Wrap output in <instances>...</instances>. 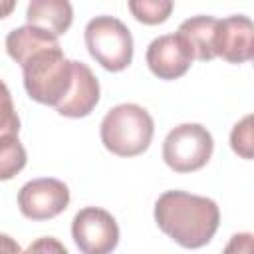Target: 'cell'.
I'll list each match as a JSON object with an SVG mask.
<instances>
[{
    "instance_id": "cell-14",
    "label": "cell",
    "mask_w": 254,
    "mask_h": 254,
    "mask_svg": "<svg viewBox=\"0 0 254 254\" xmlns=\"http://www.w3.org/2000/svg\"><path fill=\"white\" fill-rule=\"evenodd\" d=\"M26 149L18 135L0 137V181H10L26 167Z\"/></svg>"
},
{
    "instance_id": "cell-9",
    "label": "cell",
    "mask_w": 254,
    "mask_h": 254,
    "mask_svg": "<svg viewBox=\"0 0 254 254\" xmlns=\"http://www.w3.org/2000/svg\"><path fill=\"white\" fill-rule=\"evenodd\" d=\"M214 56L230 62L244 64L254 56V24L248 16H228L216 22Z\"/></svg>"
},
{
    "instance_id": "cell-8",
    "label": "cell",
    "mask_w": 254,
    "mask_h": 254,
    "mask_svg": "<svg viewBox=\"0 0 254 254\" xmlns=\"http://www.w3.org/2000/svg\"><path fill=\"white\" fill-rule=\"evenodd\" d=\"M194 56L189 44L179 34H165L155 38L145 54V62L159 79H179L192 64Z\"/></svg>"
},
{
    "instance_id": "cell-21",
    "label": "cell",
    "mask_w": 254,
    "mask_h": 254,
    "mask_svg": "<svg viewBox=\"0 0 254 254\" xmlns=\"http://www.w3.org/2000/svg\"><path fill=\"white\" fill-rule=\"evenodd\" d=\"M14 8H16V2L14 0H0V20L6 18Z\"/></svg>"
},
{
    "instance_id": "cell-11",
    "label": "cell",
    "mask_w": 254,
    "mask_h": 254,
    "mask_svg": "<svg viewBox=\"0 0 254 254\" xmlns=\"http://www.w3.org/2000/svg\"><path fill=\"white\" fill-rule=\"evenodd\" d=\"M26 20L52 36H62L73 22V8L67 0H32L26 10Z\"/></svg>"
},
{
    "instance_id": "cell-7",
    "label": "cell",
    "mask_w": 254,
    "mask_h": 254,
    "mask_svg": "<svg viewBox=\"0 0 254 254\" xmlns=\"http://www.w3.org/2000/svg\"><path fill=\"white\" fill-rule=\"evenodd\" d=\"M69 204V189L65 183L44 177L26 183L18 192L20 212L30 220H48L62 214Z\"/></svg>"
},
{
    "instance_id": "cell-16",
    "label": "cell",
    "mask_w": 254,
    "mask_h": 254,
    "mask_svg": "<svg viewBox=\"0 0 254 254\" xmlns=\"http://www.w3.org/2000/svg\"><path fill=\"white\" fill-rule=\"evenodd\" d=\"M18 131H20V117L16 113L8 85L0 79V137L18 135Z\"/></svg>"
},
{
    "instance_id": "cell-13",
    "label": "cell",
    "mask_w": 254,
    "mask_h": 254,
    "mask_svg": "<svg viewBox=\"0 0 254 254\" xmlns=\"http://www.w3.org/2000/svg\"><path fill=\"white\" fill-rule=\"evenodd\" d=\"M216 18L212 16H192L185 20L177 34L183 36V40L192 50V56L200 62H208L214 56V34H216Z\"/></svg>"
},
{
    "instance_id": "cell-2",
    "label": "cell",
    "mask_w": 254,
    "mask_h": 254,
    "mask_svg": "<svg viewBox=\"0 0 254 254\" xmlns=\"http://www.w3.org/2000/svg\"><path fill=\"white\" fill-rule=\"evenodd\" d=\"M153 131V117L137 103H121L111 107L99 127L103 147L119 157H137L147 151Z\"/></svg>"
},
{
    "instance_id": "cell-4",
    "label": "cell",
    "mask_w": 254,
    "mask_h": 254,
    "mask_svg": "<svg viewBox=\"0 0 254 254\" xmlns=\"http://www.w3.org/2000/svg\"><path fill=\"white\" fill-rule=\"evenodd\" d=\"M89 56L107 71H121L133 60V36L129 28L113 16H95L83 32Z\"/></svg>"
},
{
    "instance_id": "cell-6",
    "label": "cell",
    "mask_w": 254,
    "mask_h": 254,
    "mask_svg": "<svg viewBox=\"0 0 254 254\" xmlns=\"http://www.w3.org/2000/svg\"><path fill=\"white\" fill-rule=\"evenodd\" d=\"M71 236L81 254H111L119 244V226L105 208L85 206L71 220Z\"/></svg>"
},
{
    "instance_id": "cell-12",
    "label": "cell",
    "mask_w": 254,
    "mask_h": 254,
    "mask_svg": "<svg viewBox=\"0 0 254 254\" xmlns=\"http://www.w3.org/2000/svg\"><path fill=\"white\" fill-rule=\"evenodd\" d=\"M56 46H60L56 36H52V34H48V32H44L36 26H30V24L14 28L6 36V52L20 65H24L38 52L50 50V48H56Z\"/></svg>"
},
{
    "instance_id": "cell-15",
    "label": "cell",
    "mask_w": 254,
    "mask_h": 254,
    "mask_svg": "<svg viewBox=\"0 0 254 254\" xmlns=\"http://www.w3.org/2000/svg\"><path fill=\"white\" fill-rule=\"evenodd\" d=\"M127 6L131 14L135 16V20L149 24V26L163 24L173 12L171 0H131Z\"/></svg>"
},
{
    "instance_id": "cell-20",
    "label": "cell",
    "mask_w": 254,
    "mask_h": 254,
    "mask_svg": "<svg viewBox=\"0 0 254 254\" xmlns=\"http://www.w3.org/2000/svg\"><path fill=\"white\" fill-rule=\"evenodd\" d=\"M0 254H22V248L12 236L0 232Z\"/></svg>"
},
{
    "instance_id": "cell-10",
    "label": "cell",
    "mask_w": 254,
    "mask_h": 254,
    "mask_svg": "<svg viewBox=\"0 0 254 254\" xmlns=\"http://www.w3.org/2000/svg\"><path fill=\"white\" fill-rule=\"evenodd\" d=\"M99 101V81L83 62L71 60V87L56 111L64 117H85Z\"/></svg>"
},
{
    "instance_id": "cell-5",
    "label": "cell",
    "mask_w": 254,
    "mask_h": 254,
    "mask_svg": "<svg viewBox=\"0 0 254 254\" xmlns=\"http://www.w3.org/2000/svg\"><path fill=\"white\" fill-rule=\"evenodd\" d=\"M214 141L200 123H183L171 129L163 141V161L175 173H192L202 169L212 157Z\"/></svg>"
},
{
    "instance_id": "cell-3",
    "label": "cell",
    "mask_w": 254,
    "mask_h": 254,
    "mask_svg": "<svg viewBox=\"0 0 254 254\" xmlns=\"http://www.w3.org/2000/svg\"><path fill=\"white\" fill-rule=\"evenodd\" d=\"M22 73L28 95L44 105L58 107L71 87V60L60 46L32 56L22 65Z\"/></svg>"
},
{
    "instance_id": "cell-1",
    "label": "cell",
    "mask_w": 254,
    "mask_h": 254,
    "mask_svg": "<svg viewBox=\"0 0 254 254\" xmlns=\"http://www.w3.org/2000/svg\"><path fill=\"white\" fill-rule=\"evenodd\" d=\"M157 226L183 248L206 246L218 230L220 210L212 198L185 190H167L155 202Z\"/></svg>"
},
{
    "instance_id": "cell-18",
    "label": "cell",
    "mask_w": 254,
    "mask_h": 254,
    "mask_svg": "<svg viewBox=\"0 0 254 254\" xmlns=\"http://www.w3.org/2000/svg\"><path fill=\"white\" fill-rule=\"evenodd\" d=\"M22 254H69L65 246L54 236H42L34 240Z\"/></svg>"
},
{
    "instance_id": "cell-17",
    "label": "cell",
    "mask_w": 254,
    "mask_h": 254,
    "mask_svg": "<svg viewBox=\"0 0 254 254\" xmlns=\"http://www.w3.org/2000/svg\"><path fill=\"white\" fill-rule=\"evenodd\" d=\"M252 115L242 117L230 133V147L236 155H240L242 159H252Z\"/></svg>"
},
{
    "instance_id": "cell-19",
    "label": "cell",
    "mask_w": 254,
    "mask_h": 254,
    "mask_svg": "<svg viewBox=\"0 0 254 254\" xmlns=\"http://www.w3.org/2000/svg\"><path fill=\"white\" fill-rule=\"evenodd\" d=\"M222 254H252V234L250 232L232 234Z\"/></svg>"
}]
</instances>
